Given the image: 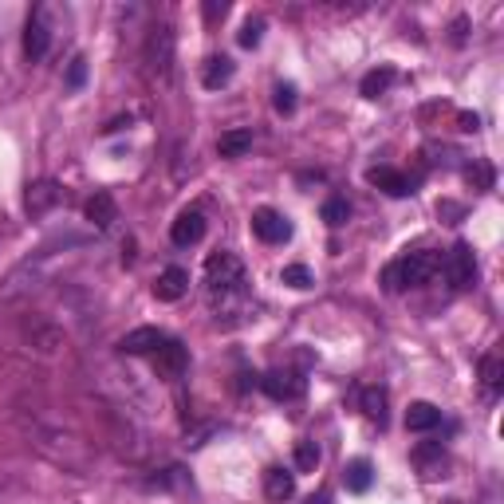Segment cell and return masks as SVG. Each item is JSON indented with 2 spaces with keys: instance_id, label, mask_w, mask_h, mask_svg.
<instances>
[{
  "instance_id": "1",
  "label": "cell",
  "mask_w": 504,
  "mask_h": 504,
  "mask_svg": "<svg viewBox=\"0 0 504 504\" xmlns=\"http://www.w3.org/2000/svg\"><path fill=\"white\" fill-rule=\"evenodd\" d=\"M441 256L430 252V249H418V252H406L398 256V261H390L387 269H382V284H387V292H406V288H418V284H426L433 272H438Z\"/></svg>"
},
{
  "instance_id": "2",
  "label": "cell",
  "mask_w": 504,
  "mask_h": 504,
  "mask_svg": "<svg viewBox=\"0 0 504 504\" xmlns=\"http://www.w3.org/2000/svg\"><path fill=\"white\" fill-rule=\"evenodd\" d=\"M170 72H174V28L158 24L146 39V75L158 79V83H170Z\"/></svg>"
},
{
  "instance_id": "3",
  "label": "cell",
  "mask_w": 504,
  "mask_h": 504,
  "mask_svg": "<svg viewBox=\"0 0 504 504\" xmlns=\"http://www.w3.org/2000/svg\"><path fill=\"white\" fill-rule=\"evenodd\" d=\"M205 284H209V292H221L229 295L244 284V264L236 261L233 252H217L205 261Z\"/></svg>"
},
{
  "instance_id": "4",
  "label": "cell",
  "mask_w": 504,
  "mask_h": 504,
  "mask_svg": "<svg viewBox=\"0 0 504 504\" xmlns=\"http://www.w3.org/2000/svg\"><path fill=\"white\" fill-rule=\"evenodd\" d=\"M261 387H264V394H269L272 402H300L303 394H308V379H303L300 371H292V367H276V371H269L261 379Z\"/></svg>"
},
{
  "instance_id": "5",
  "label": "cell",
  "mask_w": 504,
  "mask_h": 504,
  "mask_svg": "<svg viewBox=\"0 0 504 504\" xmlns=\"http://www.w3.org/2000/svg\"><path fill=\"white\" fill-rule=\"evenodd\" d=\"M438 269L446 272V280L453 284V288H469V284L477 280V256H473L469 244H453Z\"/></svg>"
},
{
  "instance_id": "6",
  "label": "cell",
  "mask_w": 504,
  "mask_h": 504,
  "mask_svg": "<svg viewBox=\"0 0 504 504\" xmlns=\"http://www.w3.org/2000/svg\"><path fill=\"white\" fill-rule=\"evenodd\" d=\"M47 47H52V32H47L44 8H39V13H32L28 16V24H24V56H28V64H39V59L47 56Z\"/></svg>"
},
{
  "instance_id": "7",
  "label": "cell",
  "mask_w": 504,
  "mask_h": 504,
  "mask_svg": "<svg viewBox=\"0 0 504 504\" xmlns=\"http://www.w3.org/2000/svg\"><path fill=\"white\" fill-rule=\"evenodd\" d=\"M252 233L261 236L264 244H284L292 236V225H288V217L276 213V209H256L252 213Z\"/></svg>"
},
{
  "instance_id": "8",
  "label": "cell",
  "mask_w": 504,
  "mask_h": 504,
  "mask_svg": "<svg viewBox=\"0 0 504 504\" xmlns=\"http://www.w3.org/2000/svg\"><path fill=\"white\" fill-rule=\"evenodd\" d=\"M150 359H154V367L162 379H177V374H185V367H190V355H185V347L177 339H166Z\"/></svg>"
},
{
  "instance_id": "9",
  "label": "cell",
  "mask_w": 504,
  "mask_h": 504,
  "mask_svg": "<svg viewBox=\"0 0 504 504\" xmlns=\"http://www.w3.org/2000/svg\"><path fill=\"white\" fill-rule=\"evenodd\" d=\"M205 236V217L197 209H185L177 213V221L170 225V241L177 244V249H190V244H197Z\"/></svg>"
},
{
  "instance_id": "10",
  "label": "cell",
  "mask_w": 504,
  "mask_h": 504,
  "mask_svg": "<svg viewBox=\"0 0 504 504\" xmlns=\"http://www.w3.org/2000/svg\"><path fill=\"white\" fill-rule=\"evenodd\" d=\"M56 205H59V185L52 182V177H44V182H32V185H28V193H24V209L32 213V217L52 213Z\"/></svg>"
},
{
  "instance_id": "11",
  "label": "cell",
  "mask_w": 504,
  "mask_h": 504,
  "mask_svg": "<svg viewBox=\"0 0 504 504\" xmlns=\"http://www.w3.org/2000/svg\"><path fill=\"white\" fill-rule=\"evenodd\" d=\"M185 292H190V272L177 269V264H174V269H166V272L154 280V295H158L162 303H177Z\"/></svg>"
},
{
  "instance_id": "12",
  "label": "cell",
  "mask_w": 504,
  "mask_h": 504,
  "mask_svg": "<svg viewBox=\"0 0 504 504\" xmlns=\"http://www.w3.org/2000/svg\"><path fill=\"white\" fill-rule=\"evenodd\" d=\"M414 466L426 481H438V477H449V457L441 446H418L414 449Z\"/></svg>"
},
{
  "instance_id": "13",
  "label": "cell",
  "mask_w": 504,
  "mask_h": 504,
  "mask_svg": "<svg viewBox=\"0 0 504 504\" xmlns=\"http://www.w3.org/2000/svg\"><path fill=\"white\" fill-rule=\"evenodd\" d=\"M162 343H166V335L158 328H134V331L123 335V343H118V347H123V355H154Z\"/></svg>"
},
{
  "instance_id": "14",
  "label": "cell",
  "mask_w": 504,
  "mask_h": 504,
  "mask_svg": "<svg viewBox=\"0 0 504 504\" xmlns=\"http://www.w3.org/2000/svg\"><path fill=\"white\" fill-rule=\"evenodd\" d=\"M367 182L371 185H379L382 193H390V197H406L414 193V182L406 174H398V170H390V166H374V170L367 174Z\"/></svg>"
},
{
  "instance_id": "15",
  "label": "cell",
  "mask_w": 504,
  "mask_h": 504,
  "mask_svg": "<svg viewBox=\"0 0 504 504\" xmlns=\"http://www.w3.org/2000/svg\"><path fill=\"white\" fill-rule=\"evenodd\" d=\"M441 426V410L433 406V402H414L406 410V430L410 433H430Z\"/></svg>"
},
{
  "instance_id": "16",
  "label": "cell",
  "mask_w": 504,
  "mask_h": 504,
  "mask_svg": "<svg viewBox=\"0 0 504 504\" xmlns=\"http://www.w3.org/2000/svg\"><path fill=\"white\" fill-rule=\"evenodd\" d=\"M83 213H87V221H91L95 229H111V221L118 217V209H115V197H111V193H95L91 201L83 205Z\"/></svg>"
},
{
  "instance_id": "17",
  "label": "cell",
  "mask_w": 504,
  "mask_h": 504,
  "mask_svg": "<svg viewBox=\"0 0 504 504\" xmlns=\"http://www.w3.org/2000/svg\"><path fill=\"white\" fill-rule=\"evenodd\" d=\"M264 492H269V500H288L295 492V473L272 466L269 473H264Z\"/></svg>"
},
{
  "instance_id": "18",
  "label": "cell",
  "mask_w": 504,
  "mask_h": 504,
  "mask_svg": "<svg viewBox=\"0 0 504 504\" xmlns=\"http://www.w3.org/2000/svg\"><path fill=\"white\" fill-rule=\"evenodd\" d=\"M371 481H374V466H371L367 457H355L351 466L343 469V485H347L351 492H367Z\"/></svg>"
},
{
  "instance_id": "19",
  "label": "cell",
  "mask_w": 504,
  "mask_h": 504,
  "mask_svg": "<svg viewBox=\"0 0 504 504\" xmlns=\"http://www.w3.org/2000/svg\"><path fill=\"white\" fill-rule=\"evenodd\" d=\"M252 150V131H229L217 138V154L221 158H241Z\"/></svg>"
},
{
  "instance_id": "20",
  "label": "cell",
  "mask_w": 504,
  "mask_h": 504,
  "mask_svg": "<svg viewBox=\"0 0 504 504\" xmlns=\"http://www.w3.org/2000/svg\"><path fill=\"white\" fill-rule=\"evenodd\" d=\"M229 79H233V59H225V56H213L209 64H205V72H201V83L209 87V91L225 87Z\"/></svg>"
},
{
  "instance_id": "21",
  "label": "cell",
  "mask_w": 504,
  "mask_h": 504,
  "mask_svg": "<svg viewBox=\"0 0 504 504\" xmlns=\"http://www.w3.org/2000/svg\"><path fill=\"white\" fill-rule=\"evenodd\" d=\"M394 79H398V72H394V67H379V72L363 75V95H367V98L387 95L390 87H394Z\"/></svg>"
},
{
  "instance_id": "22",
  "label": "cell",
  "mask_w": 504,
  "mask_h": 504,
  "mask_svg": "<svg viewBox=\"0 0 504 504\" xmlns=\"http://www.w3.org/2000/svg\"><path fill=\"white\" fill-rule=\"evenodd\" d=\"M481 387H485V394H497L504 387V363H500V355H485V359H481Z\"/></svg>"
},
{
  "instance_id": "23",
  "label": "cell",
  "mask_w": 504,
  "mask_h": 504,
  "mask_svg": "<svg viewBox=\"0 0 504 504\" xmlns=\"http://www.w3.org/2000/svg\"><path fill=\"white\" fill-rule=\"evenodd\" d=\"M363 414L382 426V422H387V390H382V387H367V390H363Z\"/></svg>"
},
{
  "instance_id": "24",
  "label": "cell",
  "mask_w": 504,
  "mask_h": 504,
  "mask_svg": "<svg viewBox=\"0 0 504 504\" xmlns=\"http://www.w3.org/2000/svg\"><path fill=\"white\" fill-rule=\"evenodd\" d=\"M347 217H351L347 197H328V201H323V221H328L331 229H339V225H347Z\"/></svg>"
},
{
  "instance_id": "25",
  "label": "cell",
  "mask_w": 504,
  "mask_h": 504,
  "mask_svg": "<svg viewBox=\"0 0 504 504\" xmlns=\"http://www.w3.org/2000/svg\"><path fill=\"white\" fill-rule=\"evenodd\" d=\"M315 466H320V446H315V441H300V446H295V469L315 473Z\"/></svg>"
},
{
  "instance_id": "26",
  "label": "cell",
  "mask_w": 504,
  "mask_h": 504,
  "mask_svg": "<svg viewBox=\"0 0 504 504\" xmlns=\"http://www.w3.org/2000/svg\"><path fill=\"white\" fill-rule=\"evenodd\" d=\"M284 284L295 292H303V288H312V272L303 269V264H288V269H284Z\"/></svg>"
},
{
  "instance_id": "27",
  "label": "cell",
  "mask_w": 504,
  "mask_h": 504,
  "mask_svg": "<svg viewBox=\"0 0 504 504\" xmlns=\"http://www.w3.org/2000/svg\"><path fill=\"white\" fill-rule=\"evenodd\" d=\"M276 111H280V115H292L295 111V87L292 83L276 87Z\"/></svg>"
},
{
  "instance_id": "28",
  "label": "cell",
  "mask_w": 504,
  "mask_h": 504,
  "mask_svg": "<svg viewBox=\"0 0 504 504\" xmlns=\"http://www.w3.org/2000/svg\"><path fill=\"white\" fill-rule=\"evenodd\" d=\"M83 79H87V59L75 56L72 67H67V87H72V91H79V87H83Z\"/></svg>"
},
{
  "instance_id": "29",
  "label": "cell",
  "mask_w": 504,
  "mask_h": 504,
  "mask_svg": "<svg viewBox=\"0 0 504 504\" xmlns=\"http://www.w3.org/2000/svg\"><path fill=\"white\" fill-rule=\"evenodd\" d=\"M466 177H469V182L473 185H477V190H492V170H489V166H469V170H466Z\"/></svg>"
},
{
  "instance_id": "30",
  "label": "cell",
  "mask_w": 504,
  "mask_h": 504,
  "mask_svg": "<svg viewBox=\"0 0 504 504\" xmlns=\"http://www.w3.org/2000/svg\"><path fill=\"white\" fill-rule=\"evenodd\" d=\"M261 44V24H244L241 28V47H256Z\"/></svg>"
},
{
  "instance_id": "31",
  "label": "cell",
  "mask_w": 504,
  "mask_h": 504,
  "mask_svg": "<svg viewBox=\"0 0 504 504\" xmlns=\"http://www.w3.org/2000/svg\"><path fill=\"white\" fill-rule=\"evenodd\" d=\"M205 16H209V20L213 16H225V4H209V8H205Z\"/></svg>"
},
{
  "instance_id": "32",
  "label": "cell",
  "mask_w": 504,
  "mask_h": 504,
  "mask_svg": "<svg viewBox=\"0 0 504 504\" xmlns=\"http://www.w3.org/2000/svg\"><path fill=\"white\" fill-rule=\"evenodd\" d=\"M308 504H331L328 492H320V497H308Z\"/></svg>"
},
{
  "instance_id": "33",
  "label": "cell",
  "mask_w": 504,
  "mask_h": 504,
  "mask_svg": "<svg viewBox=\"0 0 504 504\" xmlns=\"http://www.w3.org/2000/svg\"><path fill=\"white\" fill-rule=\"evenodd\" d=\"M449 504H457V500H449Z\"/></svg>"
}]
</instances>
